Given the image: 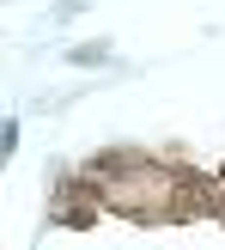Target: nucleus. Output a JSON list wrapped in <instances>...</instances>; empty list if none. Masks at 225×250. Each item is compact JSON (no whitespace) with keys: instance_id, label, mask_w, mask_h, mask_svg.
Listing matches in <instances>:
<instances>
[{"instance_id":"nucleus-1","label":"nucleus","mask_w":225,"mask_h":250,"mask_svg":"<svg viewBox=\"0 0 225 250\" xmlns=\"http://www.w3.org/2000/svg\"><path fill=\"white\" fill-rule=\"evenodd\" d=\"M97 214H104V189H97V177H85V171H61L55 189H49V226L85 232V226H97Z\"/></svg>"},{"instance_id":"nucleus-2","label":"nucleus","mask_w":225,"mask_h":250,"mask_svg":"<svg viewBox=\"0 0 225 250\" xmlns=\"http://www.w3.org/2000/svg\"><path fill=\"white\" fill-rule=\"evenodd\" d=\"M67 61H73V67H97V61H110V43H104V37H97V43H73Z\"/></svg>"}]
</instances>
